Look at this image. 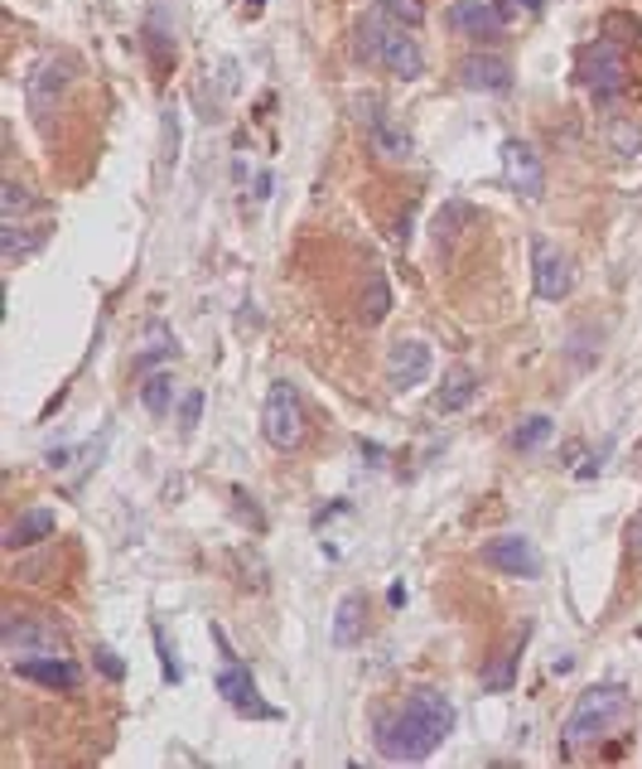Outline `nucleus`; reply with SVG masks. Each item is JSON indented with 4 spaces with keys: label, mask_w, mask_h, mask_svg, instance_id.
Segmentation results:
<instances>
[{
    "label": "nucleus",
    "mask_w": 642,
    "mask_h": 769,
    "mask_svg": "<svg viewBox=\"0 0 642 769\" xmlns=\"http://www.w3.org/2000/svg\"><path fill=\"white\" fill-rule=\"evenodd\" d=\"M532 291L541 300H566L574 291V262L546 238L532 242Z\"/></svg>",
    "instance_id": "nucleus-7"
},
{
    "label": "nucleus",
    "mask_w": 642,
    "mask_h": 769,
    "mask_svg": "<svg viewBox=\"0 0 642 769\" xmlns=\"http://www.w3.org/2000/svg\"><path fill=\"white\" fill-rule=\"evenodd\" d=\"M512 5H522V10H541L546 0H512Z\"/></svg>",
    "instance_id": "nucleus-34"
},
{
    "label": "nucleus",
    "mask_w": 642,
    "mask_h": 769,
    "mask_svg": "<svg viewBox=\"0 0 642 769\" xmlns=\"http://www.w3.org/2000/svg\"><path fill=\"white\" fill-rule=\"evenodd\" d=\"M522 644H526V629H517L512 634V649H502L498 659H493L488 673H483V687H488V693H507V687L517 683V659H522Z\"/></svg>",
    "instance_id": "nucleus-21"
},
{
    "label": "nucleus",
    "mask_w": 642,
    "mask_h": 769,
    "mask_svg": "<svg viewBox=\"0 0 642 769\" xmlns=\"http://www.w3.org/2000/svg\"><path fill=\"white\" fill-rule=\"evenodd\" d=\"M68 83H73V63H68V59L34 63V69H29V107L39 111V117H49V111L63 103Z\"/></svg>",
    "instance_id": "nucleus-10"
},
{
    "label": "nucleus",
    "mask_w": 642,
    "mask_h": 769,
    "mask_svg": "<svg viewBox=\"0 0 642 769\" xmlns=\"http://www.w3.org/2000/svg\"><path fill=\"white\" fill-rule=\"evenodd\" d=\"M628 552H633L638 562H642V513H638L633 522H628Z\"/></svg>",
    "instance_id": "nucleus-33"
},
{
    "label": "nucleus",
    "mask_w": 642,
    "mask_h": 769,
    "mask_svg": "<svg viewBox=\"0 0 642 769\" xmlns=\"http://www.w3.org/2000/svg\"><path fill=\"white\" fill-rule=\"evenodd\" d=\"M377 10H381L387 20H397L401 29L425 25V0H377Z\"/></svg>",
    "instance_id": "nucleus-26"
},
{
    "label": "nucleus",
    "mask_w": 642,
    "mask_h": 769,
    "mask_svg": "<svg viewBox=\"0 0 642 769\" xmlns=\"http://www.w3.org/2000/svg\"><path fill=\"white\" fill-rule=\"evenodd\" d=\"M358 310H363V325H381L391 315V281L381 272H367L363 296H358Z\"/></svg>",
    "instance_id": "nucleus-20"
},
{
    "label": "nucleus",
    "mask_w": 642,
    "mask_h": 769,
    "mask_svg": "<svg viewBox=\"0 0 642 769\" xmlns=\"http://www.w3.org/2000/svg\"><path fill=\"white\" fill-rule=\"evenodd\" d=\"M608 146H614V155L633 160V155H642V127H633V121H623V117H614V121H608Z\"/></svg>",
    "instance_id": "nucleus-25"
},
{
    "label": "nucleus",
    "mask_w": 642,
    "mask_h": 769,
    "mask_svg": "<svg viewBox=\"0 0 642 769\" xmlns=\"http://www.w3.org/2000/svg\"><path fill=\"white\" fill-rule=\"evenodd\" d=\"M604 35H623L628 44H642V25L633 15H604Z\"/></svg>",
    "instance_id": "nucleus-29"
},
{
    "label": "nucleus",
    "mask_w": 642,
    "mask_h": 769,
    "mask_svg": "<svg viewBox=\"0 0 642 769\" xmlns=\"http://www.w3.org/2000/svg\"><path fill=\"white\" fill-rule=\"evenodd\" d=\"M628 711H633V701H628L623 687H614V683L590 687V693L574 701V711H570V721H566V741L570 745L604 741V735H614L618 726H623Z\"/></svg>",
    "instance_id": "nucleus-3"
},
{
    "label": "nucleus",
    "mask_w": 642,
    "mask_h": 769,
    "mask_svg": "<svg viewBox=\"0 0 642 769\" xmlns=\"http://www.w3.org/2000/svg\"><path fill=\"white\" fill-rule=\"evenodd\" d=\"M141 402H145V411H150V417H169V407H174V377H169L165 368H155V373L145 377Z\"/></svg>",
    "instance_id": "nucleus-22"
},
{
    "label": "nucleus",
    "mask_w": 642,
    "mask_h": 769,
    "mask_svg": "<svg viewBox=\"0 0 642 769\" xmlns=\"http://www.w3.org/2000/svg\"><path fill=\"white\" fill-rule=\"evenodd\" d=\"M574 73H580V83L590 87V93H623V83H628V63H623V53L614 49V39H604V44H584L580 53H574Z\"/></svg>",
    "instance_id": "nucleus-6"
},
{
    "label": "nucleus",
    "mask_w": 642,
    "mask_h": 769,
    "mask_svg": "<svg viewBox=\"0 0 642 769\" xmlns=\"http://www.w3.org/2000/svg\"><path fill=\"white\" fill-rule=\"evenodd\" d=\"M435 368V349L425 339H397L387 353V383L397 387V393H411V387H421L425 377H431Z\"/></svg>",
    "instance_id": "nucleus-9"
},
{
    "label": "nucleus",
    "mask_w": 642,
    "mask_h": 769,
    "mask_svg": "<svg viewBox=\"0 0 642 769\" xmlns=\"http://www.w3.org/2000/svg\"><path fill=\"white\" fill-rule=\"evenodd\" d=\"M449 25H455L464 39H479V44L502 35V15L488 5V0H455V5H449Z\"/></svg>",
    "instance_id": "nucleus-13"
},
{
    "label": "nucleus",
    "mask_w": 642,
    "mask_h": 769,
    "mask_svg": "<svg viewBox=\"0 0 642 769\" xmlns=\"http://www.w3.org/2000/svg\"><path fill=\"white\" fill-rule=\"evenodd\" d=\"M262 436L286 455L304 445V402L290 383H270L266 407H262Z\"/></svg>",
    "instance_id": "nucleus-4"
},
{
    "label": "nucleus",
    "mask_w": 642,
    "mask_h": 769,
    "mask_svg": "<svg viewBox=\"0 0 642 769\" xmlns=\"http://www.w3.org/2000/svg\"><path fill=\"white\" fill-rule=\"evenodd\" d=\"M252 5H266V0H252Z\"/></svg>",
    "instance_id": "nucleus-35"
},
{
    "label": "nucleus",
    "mask_w": 642,
    "mask_h": 769,
    "mask_svg": "<svg viewBox=\"0 0 642 769\" xmlns=\"http://www.w3.org/2000/svg\"><path fill=\"white\" fill-rule=\"evenodd\" d=\"M459 83L473 87V93H507L512 87V63L498 59V53H469L459 63Z\"/></svg>",
    "instance_id": "nucleus-14"
},
{
    "label": "nucleus",
    "mask_w": 642,
    "mask_h": 769,
    "mask_svg": "<svg viewBox=\"0 0 642 769\" xmlns=\"http://www.w3.org/2000/svg\"><path fill=\"white\" fill-rule=\"evenodd\" d=\"M358 49H363L367 63H377V69L405 77V83H415V77H425V53H421V39H411L397 20H387L381 10H372V15L358 20Z\"/></svg>",
    "instance_id": "nucleus-2"
},
{
    "label": "nucleus",
    "mask_w": 642,
    "mask_h": 769,
    "mask_svg": "<svg viewBox=\"0 0 642 769\" xmlns=\"http://www.w3.org/2000/svg\"><path fill=\"white\" fill-rule=\"evenodd\" d=\"M53 538V513L49 508H25L15 522L5 528V548L10 552H25V548H39V542Z\"/></svg>",
    "instance_id": "nucleus-16"
},
{
    "label": "nucleus",
    "mask_w": 642,
    "mask_h": 769,
    "mask_svg": "<svg viewBox=\"0 0 642 769\" xmlns=\"http://www.w3.org/2000/svg\"><path fill=\"white\" fill-rule=\"evenodd\" d=\"M498 160H502V180H507V189H512L517 199H541V189H546V170H541V155H536L532 141H522V136L502 141Z\"/></svg>",
    "instance_id": "nucleus-8"
},
{
    "label": "nucleus",
    "mask_w": 642,
    "mask_h": 769,
    "mask_svg": "<svg viewBox=\"0 0 642 769\" xmlns=\"http://www.w3.org/2000/svg\"><path fill=\"white\" fill-rule=\"evenodd\" d=\"M363 634H367V600L353 590V596H343L334 610V644L338 649H353Z\"/></svg>",
    "instance_id": "nucleus-17"
},
{
    "label": "nucleus",
    "mask_w": 642,
    "mask_h": 769,
    "mask_svg": "<svg viewBox=\"0 0 642 769\" xmlns=\"http://www.w3.org/2000/svg\"><path fill=\"white\" fill-rule=\"evenodd\" d=\"M473 387H479V377H473L469 368H449L445 383H439V393H435V407L455 417V411H464L473 402Z\"/></svg>",
    "instance_id": "nucleus-19"
},
{
    "label": "nucleus",
    "mask_w": 642,
    "mask_h": 769,
    "mask_svg": "<svg viewBox=\"0 0 642 769\" xmlns=\"http://www.w3.org/2000/svg\"><path fill=\"white\" fill-rule=\"evenodd\" d=\"M150 634H155V649H160V659H165V683H179V663H174V649H169L165 624H150Z\"/></svg>",
    "instance_id": "nucleus-30"
},
{
    "label": "nucleus",
    "mask_w": 642,
    "mask_h": 769,
    "mask_svg": "<svg viewBox=\"0 0 642 769\" xmlns=\"http://www.w3.org/2000/svg\"><path fill=\"white\" fill-rule=\"evenodd\" d=\"M483 562L488 566H498V572H507V576H517V581H526V576H536L541 572V556H536V548L526 538H493L488 548H483Z\"/></svg>",
    "instance_id": "nucleus-12"
},
{
    "label": "nucleus",
    "mask_w": 642,
    "mask_h": 769,
    "mask_svg": "<svg viewBox=\"0 0 642 769\" xmlns=\"http://www.w3.org/2000/svg\"><path fill=\"white\" fill-rule=\"evenodd\" d=\"M198 421H203V387H189V397L179 402V426L194 431Z\"/></svg>",
    "instance_id": "nucleus-28"
},
{
    "label": "nucleus",
    "mask_w": 642,
    "mask_h": 769,
    "mask_svg": "<svg viewBox=\"0 0 642 769\" xmlns=\"http://www.w3.org/2000/svg\"><path fill=\"white\" fill-rule=\"evenodd\" d=\"M93 659H97V668L111 677V683H121V677H126V663H121V653H117V649H107V644H101Z\"/></svg>",
    "instance_id": "nucleus-31"
},
{
    "label": "nucleus",
    "mask_w": 642,
    "mask_h": 769,
    "mask_svg": "<svg viewBox=\"0 0 642 769\" xmlns=\"http://www.w3.org/2000/svg\"><path fill=\"white\" fill-rule=\"evenodd\" d=\"M0 644H5L10 668H20L29 659H49V653H63V634L53 629L49 620H39V615H10Z\"/></svg>",
    "instance_id": "nucleus-5"
},
{
    "label": "nucleus",
    "mask_w": 642,
    "mask_h": 769,
    "mask_svg": "<svg viewBox=\"0 0 642 769\" xmlns=\"http://www.w3.org/2000/svg\"><path fill=\"white\" fill-rule=\"evenodd\" d=\"M15 673L25 677V683L49 687V693H73V687H77V663L68 659V653H49V659H29V663H20Z\"/></svg>",
    "instance_id": "nucleus-15"
},
{
    "label": "nucleus",
    "mask_w": 642,
    "mask_h": 769,
    "mask_svg": "<svg viewBox=\"0 0 642 769\" xmlns=\"http://www.w3.org/2000/svg\"><path fill=\"white\" fill-rule=\"evenodd\" d=\"M218 693L228 697L232 707L242 711V717H266V721L280 717L276 707H266V701H262V693H256V677L246 673L242 663H228V668H222V673H218Z\"/></svg>",
    "instance_id": "nucleus-11"
},
{
    "label": "nucleus",
    "mask_w": 642,
    "mask_h": 769,
    "mask_svg": "<svg viewBox=\"0 0 642 769\" xmlns=\"http://www.w3.org/2000/svg\"><path fill=\"white\" fill-rule=\"evenodd\" d=\"M34 208H39V194L20 180H5V189H0V218H20V214H34Z\"/></svg>",
    "instance_id": "nucleus-24"
},
{
    "label": "nucleus",
    "mask_w": 642,
    "mask_h": 769,
    "mask_svg": "<svg viewBox=\"0 0 642 769\" xmlns=\"http://www.w3.org/2000/svg\"><path fill=\"white\" fill-rule=\"evenodd\" d=\"M550 436H556V421L550 417H526V421H517V431H512V445L522 455H532V450H541Z\"/></svg>",
    "instance_id": "nucleus-23"
},
{
    "label": "nucleus",
    "mask_w": 642,
    "mask_h": 769,
    "mask_svg": "<svg viewBox=\"0 0 642 769\" xmlns=\"http://www.w3.org/2000/svg\"><path fill=\"white\" fill-rule=\"evenodd\" d=\"M150 353L155 359H160V353H174V334H169L165 325H155L150 334H145V359H150Z\"/></svg>",
    "instance_id": "nucleus-32"
},
{
    "label": "nucleus",
    "mask_w": 642,
    "mask_h": 769,
    "mask_svg": "<svg viewBox=\"0 0 642 769\" xmlns=\"http://www.w3.org/2000/svg\"><path fill=\"white\" fill-rule=\"evenodd\" d=\"M455 721H459L455 701L445 693H435V687H421V693L405 697L391 717L377 721V750L397 765H421L449 741Z\"/></svg>",
    "instance_id": "nucleus-1"
},
{
    "label": "nucleus",
    "mask_w": 642,
    "mask_h": 769,
    "mask_svg": "<svg viewBox=\"0 0 642 769\" xmlns=\"http://www.w3.org/2000/svg\"><path fill=\"white\" fill-rule=\"evenodd\" d=\"M160 160H165V170H174V160H179V111L169 107L165 111V136H160Z\"/></svg>",
    "instance_id": "nucleus-27"
},
{
    "label": "nucleus",
    "mask_w": 642,
    "mask_h": 769,
    "mask_svg": "<svg viewBox=\"0 0 642 769\" xmlns=\"http://www.w3.org/2000/svg\"><path fill=\"white\" fill-rule=\"evenodd\" d=\"M44 248V228H25L20 218H5L0 223V252H5L10 266H20L25 256H34Z\"/></svg>",
    "instance_id": "nucleus-18"
}]
</instances>
